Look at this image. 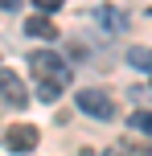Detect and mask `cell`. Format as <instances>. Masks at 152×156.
I'll use <instances>...</instances> for the list:
<instances>
[{
  "instance_id": "277c9868",
  "label": "cell",
  "mask_w": 152,
  "mask_h": 156,
  "mask_svg": "<svg viewBox=\"0 0 152 156\" xmlns=\"http://www.w3.org/2000/svg\"><path fill=\"white\" fill-rule=\"evenodd\" d=\"M0 103H8V107H25V103H29L25 82H21L12 70H0Z\"/></svg>"
},
{
  "instance_id": "6da1fadb",
  "label": "cell",
  "mask_w": 152,
  "mask_h": 156,
  "mask_svg": "<svg viewBox=\"0 0 152 156\" xmlns=\"http://www.w3.org/2000/svg\"><path fill=\"white\" fill-rule=\"evenodd\" d=\"M29 70L37 78V99L41 103H54L58 94L70 86V70H66V62L54 49H33L29 54Z\"/></svg>"
},
{
  "instance_id": "3957f363",
  "label": "cell",
  "mask_w": 152,
  "mask_h": 156,
  "mask_svg": "<svg viewBox=\"0 0 152 156\" xmlns=\"http://www.w3.org/2000/svg\"><path fill=\"white\" fill-rule=\"evenodd\" d=\"M4 148L8 152H33V148H37V127H29V123L8 127V132H4Z\"/></svg>"
},
{
  "instance_id": "9c48e42d",
  "label": "cell",
  "mask_w": 152,
  "mask_h": 156,
  "mask_svg": "<svg viewBox=\"0 0 152 156\" xmlns=\"http://www.w3.org/2000/svg\"><path fill=\"white\" fill-rule=\"evenodd\" d=\"M62 8V0H37V16H54Z\"/></svg>"
},
{
  "instance_id": "52a82bcc",
  "label": "cell",
  "mask_w": 152,
  "mask_h": 156,
  "mask_svg": "<svg viewBox=\"0 0 152 156\" xmlns=\"http://www.w3.org/2000/svg\"><path fill=\"white\" fill-rule=\"evenodd\" d=\"M95 21L103 25V29H123V16H119V12H107V8H99Z\"/></svg>"
},
{
  "instance_id": "30bf717a",
  "label": "cell",
  "mask_w": 152,
  "mask_h": 156,
  "mask_svg": "<svg viewBox=\"0 0 152 156\" xmlns=\"http://www.w3.org/2000/svg\"><path fill=\"white\" fill-rule=\"evenodd\" d=\"M136 156H152V144H144V148H136Z\"/></svg>"
},
{
  "instance_id": "5b68a950",
  "label": "cell",
  "mask_w": 152,
  "mask_h": 156,
  "mask_svg": "<svg viewBox=\"0 0 152 156\" xmlns=\"http://www.w3.org/2000/svg\"><path fill=\"white\" fill-rule=\"evenodd\" d=\"M25 33H29V37H41V41H54L58 37V29H54L49 16H29V21H25Z\"/></svg>"
},
{
  "instance_id": "7a4b0ae2",
  "label": "cell",
  "mask_w": 152,
  "mask_h": 156,
  "mask_svg": "<svg viewBox=\"0 0 152 156\" xmlns=\"http://www.w3.org/2000/svg\"><path fill=\"white\" fill-rule=\"evenodd\" d=\"M74 103H78V111H82V115H90V119H115V103H111V94L99 90V86L78 90V94H74Z\"/></svg>"
},
{
  "instance_id": "8992f818",
  "label": "cell",
  "mask_w": 152,
  "mask_h": 156,
  "mask_svg": "<svg viewBox=\"0 0 152 156\" xmlns=\"http://www.w3.org/2000/svg\"><path fill=\"white\" fill-rule=\"evenodd\" d=\"M128 62H132V66H140V70H152V49H144V45L128 49Z\"/></svg>"
},
{
  "instance_id": "8fae6325",
  "label": "cell",
  "mask_w": 152,
  "mask_h": 156,
  "mask_svg": "<svg viewBox=\"0 0 152 156\" xmlns=\"http://www.w3.org/2000/svg\"><path fill=\"white\" fill-rule=\"evenodd\" d=\"M103 156H123V148H107V152H103Z\"/></svg>"
},
{
  "instance_id": "ba28073f",
  "label": "cell",
  "mask_w": 152,
  "mask_h": 156,
  "mask_svg": "<svg viewBox=\"0 0 152 156\" xmlns=\"http://www.w3.org/2000/svg\"><path fill=\"white\" fill-rule=\"evenodd\" d=\"M128 123L136 127V132H148V136H152V111H136V115H132Z\"/></svg>"
}]
</instances>
